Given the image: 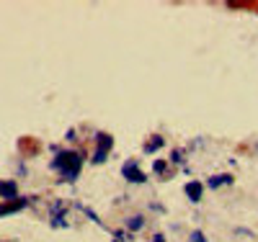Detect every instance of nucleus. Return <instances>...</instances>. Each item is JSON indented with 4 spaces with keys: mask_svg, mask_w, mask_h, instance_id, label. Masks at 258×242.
<instances>
[{
    "mask_svg": "<svg viewBox=\"0 0 258 242\" xmlns=\"http://www.w3.org/2000/svg\"><path fill=\"white\" fill-rule=\"evenodd\" d=\"M111 149H114V137L106 134V131H98L96 134V149H93V165L106 163V157H109Z\"/></svg>",
    "mask_w": 258,
    "mask_h": 242,
    "instance_id": "obj_2",
    "label": "nucleus"
},
{
    "mask_svg": "<svg viewBox=\"0 0 258 242\" xmlns=\"http://www.w3.org/2000/svg\"><path fill=\"white\" fill-rule=\"evenodd\" d=\"M232 175L230 173H222V175H214V178H209L207 181V188H212V191H217V188H222V186H232Z\"/></svg>",
    "mask_w": 258,
    "mask_h": 242,
    "instance_id": "obj_7",
    "label": "nucleus"
},
{
    "mask_svg": "<svg viewBox=\"0 0 258 242\" xmlns=\"http://www.w3.org/2000/svg\"><path fill=\"white\" fill-rule=\"evenodd\" d=\"M183 191H186V196H188V201H191V204H199V201H202V196H204V183H199V181H188Z\"/></svg>",
    "mask_w": 258,
    "mask_h": 242,
    "instance_id": "obj_6",
    "label": "nucleus"
},
{
    "mask_svg": "<svg viewBox=\"0 0 258 242\" xmlns=\"http://www.w3.org/2000/svg\"><path fill=\"white\" fill-rule=\"evenodd\" d=\"M170 160H173V163H183V157H181V149H176V152H173V157H170Z\"/></svg>",
    "mask_w": 258,
    "mask_h": 242,
    "instance_id": "obj_12",
    "label": "nucleus"
},
{
    "mask_svg": "<svg viewBox=\"0 0 258 242\" xmlns=\"http://www.w3.org/2000/svg\"><path fill=\"white\" fill-rule=\"evenodd\" d=\"M163 144H165V139H163L160 134H155L153 139H147V142H145V147H142V149H145V155H153V152H158Z\"/></svg>",
    "mask_w": 258,
    "mask_h": 242,
    "instance_id": "obj_9",
    "label": "nucleus"
},
{
    "mask_svg": "<svg viewBox=\"0 0 258 242\" xmlns=\"http://www.w3.org/2000/svg\"><path fill=\"white\" fill-rule=\"evenodd\" d=\"M26 206H31V199H18L16 201H8V204H0V216H8V214H18L21 209H26Z\"/></svg>",
    "mask_w": 258,
    "mask_h": 242,
    "instance_id": "obj_4",
    "label": "nucleus"
},
{
    "mask_svg": "<svg viewBox=\"0 0 258 242\" xmlns=\"http://www.w3.org/2000/svg\"><path fill=\"white\" fill-rule=\"evenodd\" d=\"M83 163H85V157H83L80 149H62V152H57V157L52 160V168L62 175V181L73 183L80 175V170H83Z\"/></svg>",
    "mask_w": 258,
    "mask_h": 242,
    "instance_id": "obj_1",
    "label": "nucleus"
},
{
    "mask_svg": "<svg viewBox=\"0 0 258 242\" xmlns=\"http://www.w3.org/2000/svg\"><path fill=\"white\" fill-rule=\"evenodd\" d=\"M145 227V216H140V214H135V216H129L126 222H124V229L129 232V234H135V232H140Z\"/></svg>",
    "mask_w": 258,
    "mask_h": 242,
    "instance_id": "obj_8",
    "label": "nucleus"
},
{
    "mask_svg": "<svg viewBox=\"0 0 258 242\" xmlns=\"http://www.w3.org/2000/svg\"><path fill=\"white\" fill-rule=\"evenodd\" d=\"M165 170H168V163H165V160H158V163H153V173H155V175H163Z\"/></svg>",
    "mask_w": 258,
    "mask_h": 242,
    "instance_id": "obj_11",
    "label": "nucleus"
},
{
    "mask_svg": "<svg viewBox=\"0 0 258 242\" xmlns=\"http://www.w3.org/2000/svg\"><path fill=\"white\" fill-rule=\"evenodd\" d=\"M150 242H165V237H163V234H155V237L150 239Z\"/></svg>",
    "mask_w": 258,
    "mask_h": 242,
    "instance_id": "obj_13",
    "label": "nucleus"
},
{
    "mask_svg": "<svg viewBox=\"0 0 258 242\" xmlns=\"http://www.w3.org/2000/svg\"><path fill=\"white\" fill-rule=\"evenodd\" d=\"M188 242H207V237H204V232H202V229H191Z\"/></svg>",
    "mask_w": 258,
    "mask_h": 242,
    "instance_id": "obj_10",
    "label": "nucleus"
},
{
    "mask_svg": "<svg viewBox=\"0 0 258 242\" xmlns=\"http://www.w3.org/2000/svg\"><path fill=\"white\" fill-rule=\"evenodd\" d=\"M121 175H124V181H129V183H145V181H147V175H145V170L137 165V160H126V163L121 165Z\"/></svg>",
    "mask_w": 258,
    "mask_h": 242,
    "instance_id": "obj_3",
    "label": "nucleus"
},
{
    "mask_svg": "<svg viewBox=\"0 0 258 242\" xmlns=\"http://www.w3.org/2000/svg\"><path fill=\"white\" fill-rule=\"evenodd\" d=\"M0 199H3V204L16 201L18 199V183L16 181H0Z\"/></svg>",
    "mask_w": 258,
    "mask_h": 242,
    "instance_id": "obj_5",
    "label": "nucleus"
}]
</instances>
